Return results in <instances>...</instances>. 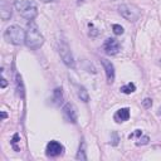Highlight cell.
I'll list each match as a JSON object with an SVG mask.
<instances>
[{"label": "cell", "mask_w": 161, "mask_h": 161, "mask_svg": "<svg viewBox=\"0 0 161 161\" xmlns=\"http://www.w3.org/2000/svg\"><path fill=\"white\" fill-rule=\"evenodd\" d=\"M44 43V38L40 34V31L38 29V26L33 20H30L28 23V28L25 31V44L28 48L33 50H37L43 45Z\"/></svg>", "instance_id": "6da1fadb"}, {"label": "cell", "mask_w": 161, "mask_h": 161, "mask_svg": "<svg viewBox=\"0 0 161 161\" xmlns=\"http://www.w3.org/2000/svg\"><path fill=\"white\" fill-rule=\"evenodd\" d=\"M4 39L14 45H21L25 43V31L19 25H10L4 31Z\"/></svg>", "instance_id": "7a4b0ae2"}, {"label": "cell", "mask_w": 161, "mask_h": 161, "mask_svg": "<svg viewBox=\"0 0 161 161\" xmlns=\"http://www.w3.org/2000/svg\"><path fill=\"white\" fill-rule=\"evenodd\" d=\"M15 8L19 12V14L26 20H34L38 15V10L33 1L29 0H17L15 1Z\"/></svg>", "instance_id": "3957f363"}, {"label": "cell", "mask_w": 161, "mask_h": 161, "mask_svg": "<svg viewBox=\"0 0 161 161\" xmlns=\"http://www.w3.org/2000/svg\"><path fill=\"white\" fill-rule=\"evenodd\" d=\"M58 52H59V56L62 58V61L64 62L67 67L69 68H74V59H73V54L71 52V48H69L68 43L61 40L58 43Z\"/></svg>", "instance_id": "277c9868"}, {"label": "cell", "mask_w": 161, "mask_h": 161, "mask_svg": "<svg viewBox=\"0 0 161 161\" xmlns=\"http://www.w3.org/2000/svg\"><path fill=\"white\" fill-rule=\"evenodd\" d=\"M119 13L121 14V17H123L128 21H136L140 19V10L133 5H128V4H122L119 7Z\"/></svg>", "instance_id": "5b68a950"}, {"label": "cell", "mask_w": 161, "mask_h": 161, "mask_svg": "<svg viewBox=\"0 0 161 161\" xmlns=\"http://www.w3.org/2000/svg\"><path fill=\"white\" fill-rule=\"evenodd\" d=\"M103 49L106 52V54L108 56H115L119 53L120 50V43L117 42L113 38H108L105 40V44H103Z\"/></svg>", "instance_id": "8992f818"}, {"label": "cell", "mask_w": 161, "mask_h": 161, "mask_svg": "<svg viewBox=\"0 0 161 161\" xmlns=\"http://www.w3.org/2000/svg\"><path fill=\"white\" fill-rule=\"evenodd\" d=\"M63 146L58 141H50L47 145V155L50 157H57L63 154Z\"/></svg>", "instance_id": "52a82bcc"}, {"label": "cell", "mask_w": 161, "mask_h": 161, "mask_svg": "<svg viewBox=\"0 0 161 161\" xmlns=\"http://www.w3.org/2000/svg\"><path fill=\"white\" fill-rule=\"evenodd\" d=\"M101 63L103 64V68L106 71V77H107V82L110 84L115 82V67L113 64H112L110 61L105 59V58H102L101 59Z\"/></svg>", "instance_id": "ba28073f"}, {"label": "cell", "mask_w": 161, "mask_h": 161, "mask_svg": "<svg viewBox=\"0 0 161 161\" xmlns=\"http://www.w3.org/2000/svg\"><path fill=\"white\" fill-rule=\"evenodd\" d=\"M63 113H64V117L72 123H76L77 122V112H76V108L74 106L71 105V103H66V106L63 107Z\"/></svg>", "instance_id": "9c48e42d"}, {"label": "cell", "mask_w": 161, "mask_h": 161, "mask_svg": "<svg viewBox=\"0 0 161 161\" xmlns=\"http://www.w3.org/2000/svg\"><path fill=\"white\" fill-rule=\"evenodd\" d=\"M0 17H1L3 20H9L12 18V8H10V5L5 1L1 3V8H0Z\"/></svg>", "instance_id": "30bf717a"}, {"label": "cell", "mask_w": 161, "mask_h": 161, "mask_svg": "<svg viewBox=\"0 0 161 161\" xmlns=\"http://www.w3.org/2000/svg\"><path fill=\"white\" fill-rule=\"evenodd\" d=\"M128 119H130V110L127 108H121L116 112V115H115V120L116 122H125L127 121Z\"/></svg>", "instance_id": "8fae6325"}, {"label": "cell", "mask_w": 161, "mask_h": 161, "mask_svg": "<svg viewBox=\"0 0 161 161\" xmlns=\"http://www.w3.org/2000/svg\"><path fill=\"white\" fill-rule=\"evenodd\" d=\"M15 84H17L18 94L20 97H24V86H23V80H21V77L19 73H17V76H15Z\"/></svg>", "instance_id": "7c38bea8"}, {"label": "cell", "mask_w": 161, "mask_h": 161, "mask_svg": "<svg viewBox=\"0 0 161 161\" xmlns=\"http://www.w3.org/2000/svg\"><path fill=\"white\" fill-rule=\"evenodd\" d=\"M63 100V93H62V88H56L53 92V102L56 105H59Z\"/></svg>", "instance_id": "4fadbf2b"}, {"label": "cell", "mask_w": 161, "mask_h": 161, "mask_svg": "<svg viewBox=\"0 0 161 161\" xmlns=\"http://www.w3.org/2000/svg\"><path fill=\"white\" fill-rule=\"evenodd\" d=\"M120 91L122 93H125V94H130V93H132V92H135V91H136V86L133 83H127L126 86L121 87Z\"/></svg>", "instance_id": "5bb4252c"}, {"label": "cell", "mask_w": 161, "mask_h": 161, "mask_svg": "<svg viewBox=\"0 0 161 161\" xmlns=\"http://www.w3.org/2000/svg\"><path fill=\"white\" fill-rule=\"evenodd\" d=\"M78 96H79L80 101H83V102H88L89 101L88 92H87V89H86L84 87H79L78 88Z\"/></svg>", "instance_id": "9a60e30c"}, {"label": "cell", "mask_w": 161, "mask_h": 161, "mask_svg": "<svg viewBox=\"0 0 161 161\" xmlns=\"http://www.w3.org/2000/svg\"><path fill=\"white\" fill-rule=\"evenodd\" d=\"M76 157H77V160H87L86 151H84V143H82V147H79V151H78Z\"/></svg>", "instance_id": "2e32d148"}, {"label": "cell", "mask_w": 161, "mask_h": 161, "mask_svg": "<svg viewBox=\"0 0 161 161\" xmlns=\"http://www.w3.org/2000/svg\"><path fill=\"white\" fill-rule=\"evenodd\" d=\"M112 30H113V33L116 34V35H121V34H123V28L121 25H119V24H113L112 25Z\"/></svg>", "instance_id": "e0dca14e"}, {"label": "cell", "mask_w": 161, "mask_h": 161, "mask_svg": "<svg viewBox=\"0 0 161 161\" xmlns=\"http://www.w3.org/2000/svg\"><path fill=\"white\" fill-rule=\"evenodd\" d=\"M142 106H143V108H151L152 100H151V98H145V100L142 101Z\"/></svg>", "instance_id": "ac0fdd59"}, {"label": "cell", "mask_w": 161, "mask_h": 161, "mask_svg": "<svg viewBox=\"0 0 161 161\" xmlns=\"http://www.w3.org/2000/svg\"><path fill=\"white\" fill-rule=\"evenodd\" d=\"M149 141H150L149 136H143L142 138H138V141L136 142V145H137V146H141V145H146V143H149Z\"/></svg>", "instance_id": "d6986e66"}, {"label": "cell", "mask_w": 161, "mask_h": 161, "mask_svg": "<svg viewBox=\"0 0 161 161\" xmlns=\"http://www.w3.org/2000/svg\"><path fill=\"white\" fill-rule=\"evenodd\" d=\"M19 142V133H15V135L13 136V140H12V145H13V147L15 146V143Z\"/></svg>", "instance_id": "ffe728a7"}, {"label": "cell", "mask_w": 161, "mask_h": 161, "mask_svg": "<svg viewBox=\"0 0 161 161\" xmlns=\"http://www.w3.org/2000/svg\"><path fill=\"white\" fill-rule=\"evenodd\" d=\"M140 135H142L141 130H136V131H135V133H132V135H130L128 137H130V138H132V137H135V136H140Z\"/></svg>", "instance_id": "44dd1931"}, {"label": "cell", "mask_w": 161, "mask_h": 161, "mask_svg": "<svg viewBox=\"0 0 161 161\" xmlns=\"http://www.w3.org/2000/svg\"><path fill=\"white\" fill-rule=\"evenodd\" d=\"M8 86V82H7V79H5L4 77L1 78V88H5Z\"/></svg>", "instance_id": "7402d4cb"}, {"label": "cell", "mask_w": 161, "mask_h": 161, "mask_svg": "<svg viewBox=\"0 0 161 161\" xmlns=\"http://www.w3.org/2000/svg\"><path fill=\"white\" fill-rule=\"evenodd\" d=\"M7 117H8V115L5 113V112H1V119H3V120H5Z\"/></svg>", "instance_id": "603a6c76"}, {"label": "cell", "mask_w": 161, "mask_h": 161, "mask_svg": "<svg viewBox=\"0 0 161 161\" xmlns=\"http://www.w3.org/2000/svg\"><path fill=\"white\" fill-rule=\"evenodd\" d=\"M44 3H50V1H56V0H43Z\"/></svg>", "instance_id": "cb8c5ba5"}, {"label": "cell", "mask_w": 161, "mask_h": 161, "mask_svg": "<svg viewBox=\"0 0 161 161\" xmlns=\"http://www.w3.org/2000/svg\"><path fill=\"white\" fill-rule=\"evenodd\" d=\"M159 115H160V116H161V108H160V112H159Z\"/></svg>", "instance_id": "d4e9b609"}]
</instances>
